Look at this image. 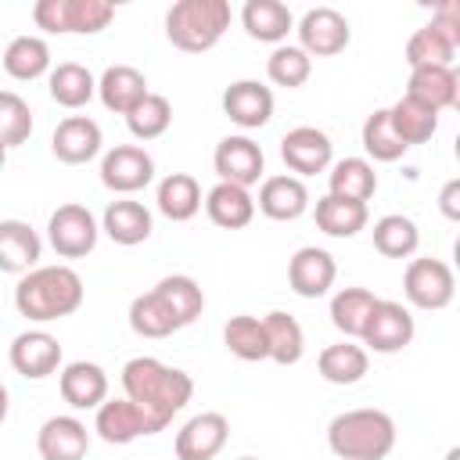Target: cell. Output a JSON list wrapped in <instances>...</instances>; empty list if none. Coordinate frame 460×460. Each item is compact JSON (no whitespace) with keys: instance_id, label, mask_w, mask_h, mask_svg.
Returning a JSON list of instances; mask_svg holds the SVG:
<instances>
[{"instance_id":"6da1fadb","label":"cell","mask_w":460,"mask_h":460,"mask_svg":"<svg viewBox=\"0 0 460 460\" xmlns=\"http://www.w3.org/2000/svg\"><path fill=\"white\" fill-rule=\"evenodd\" d=\"M122 392L144 413L147 431L158 435L190 402L194 381L180 367H169V363H162L155 356H137V359H129L122 367Z\"/></svg>"},{"instance_id":"7a4b0ae2","label":"cell","mask_w":460,"mask_h":460,"mask_svg":"<svg viewBox=\"0 0 460 460\" xmlns=\"http://www.w3.org/2000/svg\"><path fill=\"white\" fill-rule=\"evenodd\" d=\"M83 277L58 262V266H36L29 273H22L18 288H14V309L32 320V323H50L61 316H72L83 305Z\"/></svg>"},{"instance_id":"3957f363","label":"cell","mask_w":460,"mask_h":460,"mask_svg":"<svg viewBox=\"0 0 460 460\" xmlns=\"http://www.w3.org/2000/svg\"><path fill=\"white\" fill-rule=\"evenodd\" d=\"M327 446L341 460H385L395 449V420L385 410H345L327 424Z\"/></svg>"},{"instance_id":"277c9868","label":"cell","mask_w":460,"mask_h":460,"mask_svg":"<svg viewBox=\"0 0 460 460\" xmlns=\"http://www.w3.org/2000/svg\"><path fill=\"white\" fill-rule=\"evenodd\" d=\"M230 18L226 0H180L165 11V36L183 54H205L223 40Z\"/></svg>"},{"instance_id":"5b68a950","label":"cell","mask_w":460,"mask_h":460,"mask_svg":"<svg viewBox=\"0 0 460 460\" xmlns=\"http://www.w3.org/2000/svg\"><path fill=\"white\" fill-rule=\"evenodd\" d=\"M115 18V4L108 0H36L32 4V22L43 32L58 36H93L108 29Z\"/></svg>"},{"instance_id":"8992f818","label":"cell","mask_w":460,"mask_h":460,"mask_svg":"<svg viewBox=\"0 0 460 460\" xmlns=\"http://www.w3.org/2000/svg\"><path fill=\"white\" fill-rule=\"evenodd\" d=\"M97 234H101V226H97L93 212L75 201L58 205L47 219V241L61 259H86L97 248Z\"/></svg>"},{"instance_id":"52a82bcc","label":"cell","mask_w":460,"mask_h":460,"mask_svg":"<svg viewBox=\"0 0 460 460\" xmlns=\"http://www.w3.org/2000/svg\"><path fill=\"white\" fill-rule=\"evenodd\" d=\"M402 295L417 309H446L456 295V277L442 259H410L402 273Z\"/></svg>"},{"instance_id":"ba28073f","label":"cell","mask_w":460,"mask_h":460,"mask_svg":"<svg viewBox=\"0 0 460 460\" xmlns=\"http://www.w3.org/2000/svg\"><path fill=\"white\" fill-rule=\"evenodd\" d=\"M295 32H298V47L309 54V58H334L349 47L352 40V29H349V18L334 7H309L298 22H295Z\"/></svg>"},{"instance_id":"9c48e42d","label":"cell","mask_w":460,"mask_h":460,"mask_svg":"<svg viewBox=\"0 0 460 460\" xmlns=\"http://www.w3.org/2000/svg\"><path fill=\"white\" fill-rule=\"evenodd\" d=\"M413 316L402 302H392V298H377L370 316H367V327L359 334V341L381 356H392V352H402L410 341H413Z\"/></svg>"},{"instance_id":"30bf717a","label":"cell","mask_w":460,"mask_h":460,"mask_svg":"<svg viewBox=\"0 0 460 460\" xmlns=\"http://www.w3.org/2000/svg\"><path fill=\"white\" fill-rule=\"evenodd\" d=\"M280 158L284 165L302 180V176H316L327 172L334 162V144L323 129L316 126H295L280 137Z\"/></svg>"},{"instance_id":"8fae6325","label":"cell","mask_w":460,"mask_h":460,"mask_svg":"<svg viewBox=\"0 0 460 460\" xmlns=\"http://www.w3.org/2000/svg\"><path fill=\"white\" fill-rule=\"evenodd\" d=\"M212 169L219 176V183H237V187H252L259 183L262 169H266V155L262 147L244 137V133H234V137H223L212 151Z\"/></svg>"},{"instance_id":"7c38bea8","label":"cell","mask_w":460,"mask_h":460,"mask_svg":"<svg viewBox=\"0 0 460 460\" xmlns=\"http://www.w3.org/2000/svg\"><path fill=\"white\" fill-rule=\"evenodd\" d=\"M155 180V158L137 144H115L101 158V183L115 194H137Z\"/></svg>"},{"instance_id":"4fadbf2b","label":"cell","mask_w":460,"mask_h":460,"mask_svg":"<svg viewBox=\"0 0 460 460\" xmlns=\"http://www.w3.org/2000/svg\"><path fill=\"white\" fill-rule=\"evenodd\" d=\"M7 359H11L14 374H22L25 381H43V377L58 374V367H61V341L50 331H22L11 341Z\"/></svg>"},{"instance_id":"5bb4252c","label":"cell","mask_w":460,"mask_h":460,"mask_svg":"<svg viewBox=\"0 0 460 460\" xmlns=\"http://www.w3.org/2000/svg\"><path fill=\"white\" fill-rule=\"evenodd\" d=\"M226 438H230V420L223 413L208 410V413L190 417L176 431L172 449H176V460H216L223 453Z\"/></svg>"},{"instance_id":"9a60e30c","label":"cell","mask_w":460,"mask_h":460,"mask_svg":"<svg viewBox=\"0 0 460 460\" xmlns=\"http://www.w3.org/2000/svg\"><path fill=\"white\" fill-rule=\"evenodd\" d=\"M101 144H104V133L101 126L90 119V115H68L54 126V137H50V151L58 162L65 165H86L101 155Z\"/></svg>"},{"instance_id":"2e32d148","label":"cell","mask_w":460,"mask_h":460,"mask_svg":"<svg viewBox=\"0 0 460 460\" xmlns=\"http://www.w3.org/2000/svg\"><path fill=\"white\" fill-rule=\"evenodd\" d=\"M223 115L241 129H262L273 119V90L259 79H237L223 90Z\"/></svg>"},{"instance_id":"e0dca14e","label":"cell","mask_w":460,"mask_h":460,"mask_svg":"<svg viewBox=\"0 0 460 460\" xmlns=\"http://www.w3.org/2000/svg\"><path fill=\"white\" fill-rule=\"evenodd\" d=\"M334 277H338V266H334V255L327 248H316V244H305L291 255L288 262V284L298 298H320L334 288Z\"/></svg>"},{"instance_id":"ac0fdd59","label":"cell","mask_w":460,"mask_h":460,"mask_svg":"<svg viewBox=\"0 0 460 460\" xmlns=\"http://www.w3.org/2000/svg\"><path fill=\"white\" fill-rule=\"evenodd\" d=\"M36 449L43 460H83L90 449V431L72 413L47 417L36 431Z\"/></svg>"},{"instance_id":"d6986e66","label":"cell","mask_w":460,"mask_h":460,"mask_svg":"<svg viewBox=\"0 0 460 460\" xmlns=\"http://www.w3.org/2000/svg\"><path fill=\"white\" fill-rule=\"evenodd\" d=\"M58 388H61V399L72 410H97L108 399V374H104L101 363L75 359V363H65L61 367Z\"/></svg>"},{"instance_id":"ffe728a7","label":"cell","mask_w":460,"mask_h":460,"mask_svg":"<svg viewBox=\"0 0 460 460\" xmlns=\"http://www.w3.org/2000/svg\"><path fill=\"white\" fill-rule=\"evenodd\" d=\"M255 208L266 216V219H277V223H291L298 219L305 208H309V190L298 176L284 172V176H266L262 187H259V198H255Z\"/></svg>"},{"instance_id":"44dd1931","label":"cell","mask_w":460,"mask_h":460,"mask_svg":"<svg viewBox=\"0 0 460 460\" xmlns=\"http://www.w3.org/2000/svg\"><path fill=\"white\" fill-rule=\"evenodd\" d=\"M147 93H151V90H147V79H144V72L133 68V65H108V68L101 72V79H97V97H101V104H104L108 111H115V115H129Z\"/></svg>"},{"instance_id":"7402d4cb","label":"cell","mask_w":460,"mask_h":460,"mask_svg":"<svg viewBox=\"0 0 460 460\" xmlns=\"http://www.w3.org/2000/svg\"><path fill=\"white\" fill-rule=\"evenodd\" d=\"M93 431H97V438H104L108 446H129V442L151 435L144 413H140L129 399H104V402L97 406V413H93Z\"/></svg>"},{"instance_id":"603a6c76","label":"cell","mask_w":460,"mask_h":460,"mask_svg":"<svg viewBox=\"0 0 460 460\" xmlns=\"http://www.w3.org/2000/svg\"><path fill=\"white\" fill-rule=\"evenodd\" d=\"M43 241L25 219H0V273H29L40 266Z\"/></svg>"},{"instance_id":"cb8c5ba5","label":"cell","mask_w":460,"mask_h":460,"mask_svg":"<svg viewBox=\"0 0 460 460\" xmlns=\"http://www.w3.org/2000/svg\"><path fill=\"white\" fill-rule=\"evenodd\" d=\"M406 97L428 104L431 111H446V108H456V101H460V79L453 68H442V65L410 68Z\"/></svg>"},{"instance_id":"d4e9b609","label":"cell","mask_w":460,"mask_h":460,"mask_svg":"<svg viewBox=\"0 0 460 460\" xmlns=\"http://www.w3.org/2000/svg\"><path fill=\"white\" fill-rule=\"evenodd\" d=\"M241 25H244V32L252 36V40H259V43H284L288 40V32L295 29V14H291V7L288 4H280V0H248L244 7H241Z\"/></svg>"},{"instance_id":"484cf974","label":"cell","mask_w":460,"mask_h":460,"mask_svg":"<svg viewBox=\"0 0 460 460\" xmlns=\"http://www.w3.org/2000/svg\"><path fill=\"white\" fill-rule=\"evenodd\" d=\"M101 230H104L115 244L133 248V244H144V241L151 237L155 219H151V212H147L140 201L122 198V201H111V205L104 208V216H101Z\"/></svg>"},{"instance_id":"4316f807","label":"cell","mask_w":460,"mask_h":460,"mask_svg":"<svg viewBox=\"0 0 460 460\" xmlns=\"http://www.w3.org/2000/svg\"><path fill=\"white\" fill-rule=\"evenodd\" d=\"M201 205H205V216L223 230H241L255 219V198L248 194V187H237V183H216Z\"/></svg>"},{"instance_id":"83f0119b","label":"cell","mask_w":460,"mask_h":460,"mask_svg":"<svg viewBox=\"0 0 460 460\" xmlns=\"http://www.w3.org/2000/svg\"><path fill=\"white\" fill-rule=\"evenodd\" d=\"M47 90H50V101H54V104L75 111V108H83V104H90V101L97 97V79H93V72H90L86 65H79V61H61L58 68H50Z\"/></svg>"},{"instance_id":"f1b7e54d","label":"cell","mask_w":460,"mask_h":460,"mask_svg":"<svg viewBox=\"0 0 460 460\" xmlns=\"http://www.w3.org/2000/svg\"><path fill=\"white\" fill-rule=\"evenodd\" d=\"M377 190V172H374V162L370 158H341V162H331V172H327V194L334 198H349V201H370Z\"/></svg>"},{"instance_id":"f546056e","label":"cell","mask_w":460,"mask_h":460,"mask_svg":"<svg viewBox=\"0 0 460 460\" xmlns=\"http://www.w3.org/2000/svg\"><path fill=\"white\" fill-rule=\"evenodd\" d=\"M155 205H158V212L165 219L187 223V219H194L201 212V187H198V180L190 172H169L155 190Z\"/></svg>"},{"instance_id":"4dcf8cb0","label":"cell","mask_w":460,"mask_h":460,"mask_svg":"<svg viewBox=\"0 0 460 460\" xmlns=\"http://www.w3.org/2000/svg\"><path fill=\"white\" fill-rule=\"evenodd\" d=\"M367 367H370V356L356 341H334L316 356V370L327 385H356L367 377Z\"/></svg>"},{"instance_id":"1f68e13d","label":"cell","mask_w":460,"mask_h":460,"mask_svg":"<svg viewBox=\"0 0 460 460\" xmlns=\"http://www.w3.org/2000/svg\"><path fill=\"white\" fill-rule=\"evenodd\" d=\"M262 331H266V349H270V359L280 363V367H295L305 352V334H302V323L284 313V309H273L262 316Z\"/></svg>"},{"instance_id":"d6a6232c","label":"cell","mask_w":460,"mask_h":460,"mask_svg":"<svg viewBox=\"0 0 460 460\" xmlns=\"http://www.w3.org/2000/svg\"><path fill=\"white\" fill-rule=\"evenodd\" d=\"M4 72L18 83H32L40 75H50V47L40 36H14L4 47Z\"/></svg>"},{"instance_id":"836d02e7","label":"cell","mask_w":460,"mask_h":460,"mask_svg":"<svg viewBox=\"0 0 460 460\" xmlns=\"http://www.w3.org/2000/svg\"><path fill=\"white\" fill-rule=\"evenodd\" d=\"M388 122L395 129V137L406 144V147H417V144H428L438 129V111H431L428 104L413 101V97H399L392 108H388Z\"/></svg>"},{"instance_id":"e575fe53","label":"cell","mask_w":460,"mask_h":460,"mask_svg":"<svg viewBox=\"0 0 460 460\" xmlns=\"http://www.w3.org/2000/svg\"><path fill=\"white\" fill-rule=\"evenodd\" d=\"M313 216L327 237H356L359 230H367V219H370L363 201H349V198H334V194L316 198Z\"/></svg>"},{"instance_id":"d590c367","label":"cell","mask_w":460,"mask_h":460,"mask_svg":"<svg viewBox=\"0 0 460 460\" xmlns=\"http://www.w3.org/2000/svg\"><path fill=\"white\" fill-rule=\"evenodd\" d=\"M155 291L162 295V302H165L169 313L176 316L180 331L190 327V323L201 316V309H205V291H201V284H198L194 277H187V273H169V277H162V280L155 284Z\"/></svg>"},{"instance_id":"8d00e7d4","label":"cell","mask_w":460,"mask_h":460,"mask_svg":"<svg viewBox=\"0 0 460 460\" xmlns=\"http://www.w3.org/2000/svg\"><path fill=\"white\" fill-rule=\"evenodd\" d=\"M456 40H449L442 29H435L431 22L420 25L410 40H406V65L410 68H431V65H442V68H453V58H456Z\"/></svg>"},{"instance_id":"74e56055","label":"cell","mask_w":460,"mask_h":460,"mask_svg":"<svg viewBox=\"0 0 460 460\" xmlns=\"http://www.w3.org/2000/svg\"><path fill=\"white\" fill-rule=\"evenodd\" d=\"M370 234H374V248H377L385 259H410V255L417 252V244H420L417 223H413L410 216H402V212L381 216Z\"/></svg>"},{"instance_id":"f35d334b","label":"cell","mask_w":460,"mask_h":460,"mask_svg":"<svg viewBox=\"0 0 460 460\" xmlns=\"http://www.w3.org/2000/svg\"><path fill=\"white\" fill-rule=\"evenodd\" d=\"M129 327H133V334H140V338H169V334L180 331L176 316L169 313V305L162 302V295H158L155 288L144 291V295H137V298L129 302Z\"/></svg>"},{"instance_id":"ab89813d","label":"cell","mask_w":460,"mask_h":460,"mask_svg":"<svg viewBox=\"0 0 460 460\" xmlns=\"http://www.w3.org/2000/svg\"><path fill=\"white\" fill-rule=\"evenodd\" d=\"M223 345H226L230 356H237V359H244V363L270 359L262 320H259V316H248V313L226 320V327H223Z\"/></svg>"},{"instance_id":"60d3db41","label":"cell","mask_w":460,"mask_h":460,"mask_svg":"<svg viewBox=\"0 0 460 460\" xmlns=\"http://www.w3.org/2000/svg\"><path fill=\"white\" fill-rule=\"evenodd\" d=\"M377 295L370 288H341L331 298V323L345 334V338H359L367 327V316L374 309Z\"/></svg>"},{"instance_id":"b9f144b4","label":"cell","mask_w":460,"mask_h":460,"mask_svg":"<svg viewBox=\"0 0 460 460\" xmlns=\"http://www.w3.org/2000/svg\"><path fill=\"white\" fill-rule=\"evenodd\" d=\"M266 75L273 86H284V90H298L309 75H313V58L295 47V43H280L273 47V54L266 58Z\"/></svg>"},{"instance_id":"7bdbcfd3","label":"cell","mask_w":460,"mask_h":460,"mask_svg":"<svg viewBox=\"0 0 460 460\" xmlns=\"http://www.w3.org/2000/svg\"><path fill=\"white\" fill-rule=\"evenodd\" d=\"M359 140H363V151H367L374 162H399V158L410 151V147L395 137V129H392V122H388V108H377V111L367 115Z\"/></svg>"},{"instance_id":"ee69618b","label":"cell","mask_w":460,"mask_h":460,"mask_svg":"<svg viewBox=\"0 0 460 460\" xmlns=\"http://www.w3.org/2000/svg\"><path fill=\"white\" fill-rule=\"evenodd\" d=\"M169 122H172V104H169V97H162V93H147V97L126 115V126H129V133H133L137 140H158V137L169 129Z\"/></svg>"},{"instance_id":"f6af8a7d","label":"cell","mask_w":460,"mask_h":460,"mask_svg":"<svg viewBox=\"0 0 460 460\" xmlns=\"http://www.w3.org/2000/svg\"><path fill=\"white\" fill-rule=\"evenodd\" d=\"M32 137V108L14 90H0V144L11 151Z\"/></svg>"},{"instance_id":"bcb514c9","label":"cell","mask_w":460,"mask_h":460,"mask_svg":"<svg viewBox=\"0 0 460 460\" xmlns=\"http://www.w3.org/2000/svg\"><path fill=\"white\" fill-rule=\"evenodd\" d=\"M431 25H435V29H442L449 40H456V43H460V4H442V7H435Z\"/></svg>"},{"instance_id":"7dc6e473","label":"cell","mask_w":460,"mask_h":460,"mask_svg":"<svg viewBox=\"0 0 460 460\" xmlns=\"http://www.w3.org/2000/svg\"><path fill=\"white\" fill-rule=\"evenodd\" d=\"M438 208L446 219H460V180H449L438 194Z\"/></svg>"},{"instance_id":"c3c4849f","label":"cell","mask_w":460,"mask_h":460,"mask_svg":"<svg viewBox=\"0 0 460 460\" xmlns=\"http://www.w3.org/2000/svg\"><path fill=\"white\" fill-rule=\"evenodd\" d=\"M7 410H11V392H7V385L0 381V424L7 420Z\"/></svg>"},{"instance_id":"681fc988","label":"cell","mask_w":460,"mask_h":460,"mask_svg":"<svg viewBox=\"0 0 460 460\" xmlns=\"http://www.w3.org/2000/svg\"><path fill=\"white\" fill-rule=\"evenodd\" d=\"M4 162H7V147L0 144V169H4Z\"/></svg>"},{"instance_id":"f907efd6","label":"cell","mask_w":460,"mask_h":460,"mask_svg":"<svg viewBox=\"0 0 460 460\" xmlns=\"http://www.w3.org/2000/svg\"><path fill=\"white\" fill-rule=\"evenodd\" d=\"M237 460H259V456H237Z\"/></svg>"}]
</instances>
